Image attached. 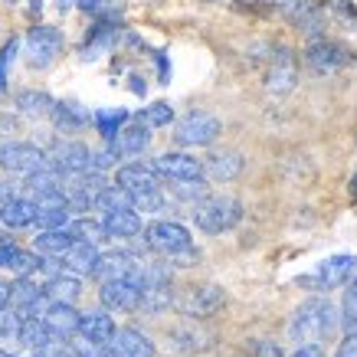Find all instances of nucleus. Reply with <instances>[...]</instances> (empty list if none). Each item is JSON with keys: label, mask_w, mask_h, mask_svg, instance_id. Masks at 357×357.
<instances>
[{"label": "nucleus", "mask_w": 357, "mask_h": 357, "mask_svg": "<svg viewBox=\"0 0 357 357\" xmlns=\"http://www.w3.org/2000/svg\"><path fill=\"white\" fill-rule=\"evenodd\" d=\"M351 59H354V56H351V50H344V46L335 43V40H312V43H308V50H305V63L312 66L314 73H321V76L344 69Z\"/></svg>", "instance_id": "nucleus-9"}, {"label": "nucleus", "mask_w": 357, "mask_h": 357, "mask_svg": "<svg viewBox=\"0 0 357 357\" xmlns=\"http://www.w3.org/2000/svg\"><path fill=\"white\" fill-rule=\"evenodd\" d=\"M105 177L98 171H86V174H76V184L66 190V200H69V210H92L98 200V194L105 190Z\"/></svg>", "instance_id": "nucleus-17"}, {"label": "nucleus", "mask_w": 357, "mask_h": 357, "mask_svg": "<svg viewBox=\"0 0 357 357\" xmlns=\"http://www.w3.org/2000/svg\"><path fill=\"white\" fill-rule=\"evenodd\" d=\"M46 302H50V298L43 295V285H36L30 275H20V279L10 285V302H7V308H13L20 318H40Z\"/></svg>", "instance_id": "nucleus-10"}, {"label": "nucleus", "mask_w": 357, "mask_h": 357, "mask_svg": "<svg viewBox=\"0 0 357 357\" xmlns=\"http://www.w3.org/2000/svg\"><path fill=\"white\" fill-rule=\"evenodd\" d=\"M59 53H63V33L56 26H33L26 36V63L33 69H46Z\"/></svg>", "instance_id": "nucleus-7"}, {"label": "nucleus", "mask_w": 357, "mask_h": 357, "mask_svg": "<svg viewBox=\"0 0 357 357\" xmlns=\"http://www.w3.org/2000/svg\"><path fill=\"white\" fill-rule=\"evenodd\" d=\"M50 119L56 121V128L59 131H79L82 125L89 121V115H86V109L79 105V102H53V112H50Z\"/></svg>", "instance_id": "nucleus-28"}, {"label": "nucleus", "mask_w": 357, "mask_h": 357, "mask_svg": "<svg viewBox=\"0 0 357 357\" xmlns=\"http://www.w3.org/2000/svg\"><path fill=\"white\" fill-rule=\"evenodd\" d=\"M351 190H354V194H357V171H354V181H351Z\"/></svg>", "instance_id": "nucleus-45"}, {"label": "nucleus", "mask_w": 357, "mask_h": 357, "mask_svg": "<svg viewBox=\"0 0 357 357\" xmlns=\"http://www.w3.org/2000/svg\"><path fill=\"white\" fill-rule=\"evenodd\" d=\"M295 82V59L289 53H282L272 59L269 66V76H266V86H269V92H289Z\"/></svg>", "instance_id": "nucleus-29"}, {"label": "nucleus", "mask_w": 357, "mask_h": 357, "mask_svg": "<svg viewBox=\"0 0 357 357\" xmlns=\"http://www.w3.org/2000/svg\"><path fill=\"white\" fill-rule=\"evenodd\" d=\"M167 341H171L174 351H181V354H197V351H206V347L213 344V335L200 328L197 321H184V325H177L167 331Z\"/></svg>", "instance_id": "nucleus-20"}, {"label": "nucleus", "mask_w": 357, "mask_h": 357, "mask_svg": "<svg viewBox=\"0 0 357 357\" xmlns=\"http://www.w3.org/2000/svg\"><path fill=\"white\" fill-rule=\"evenodd\" d=\"M50 158H46L43 148H36V144H26V141H7V144H0V167L10 174H36L43 171Z\"/></svg>", "instance_id": "nucleus-6"}, {"label": "nucleus", "mask_w": 357, "mask_h": 357, "mask_svg": "<svg viewBox=\"0 0 357 357\" xmlns=\"http://www.w3.org/2000/svg\"><path fill=\"white\" fill-rule=\"evenodd\" d=\"M115 331L119 328H115V318L109 312H89L79 318L76 335H82V341H92V344H109Z\"/></svg>", "instance_id": "nucleus-24"}, {"label": "nucleus", "mask_w": 357, "mask_h": 357, "mask_svg": "<svg viewBox=\"0 0 357 357\" xmlns=\"http://www.w3.org/2000/svg\"><path fill=\"white\" fill-rule=\"evenodd\" d=\"M0 269L17 272V275H33V272L43 269V256L30 252V249H20L10 236L0 233Z\"/></svg>", "instance_id": "nucleus-14"}, {"label": "nucleus", "mask_w": 357, "mask_h": 357, "mask_svg": "<svg viewBox=\"0 0 357 357\" xmlns=\"http://www.w3.org/2000/svg\"><path fill=\"white\" fill-rule=\"evenodd\" d=\"M115 161H119V154L112 151V148H102V151H92V171H109V167H115Z\"/></svg>", "instance_id": "nucleus-38"}, {"label": "nucleus", "mask_w": 357, "mask_h": 357, "mask_svg": "<svg viewBox=\"0 0 357 357\" xmlns=\"http://www.w3.org/2000/svg\"><path fill=\"white\" fill-rule=\"evenodd\" d=\"M337 331V312L328 298H308L295 308L289 321V337L295 344H321Z\"/></svg>", "instance_id": "nucleus-1"}, {"label": "nucleus", "mask_w": 357, "mask_h": 357, "mask_svg": "<svg viewBox=\"0 0 357 357\" xmlns=\"http://www.w3.org/2000/svg\"><path fill=\"white\" fill-rule=\"evenodd\" d=\"M33 220H36V204H33L30 197H7V200H0V223L10 229H23V227H33Z\"/></svg>", "instance_id": "nucleus-22"}, {"label": "nucleus", "mask_w": 357, "mask_h": 357, "mask_svg": "<svg viewBox=\"0 0 357 357\" xmlns=\"http://www.w3.org/2000/svg\"><path fill=\"white\" fill-rule=\"evenodd\" d=\"M144 243H148V249L161 252L167 259L194 249V239H190L187 227L174 223V220H154V223H148V227H144Z\"/></svg>", "instance_id": "nucleus-5"}, {"label": "nucleus", "mask_w": 357, "mask_h": 357, "mask_svg": "<svg viewBox=\"0 0 357 357\" xmlns=\"http://www.w3.org/2000/svg\"><path fill=\"white\" fill-rule=\"evenodd\" d=\"M341 328H344V335H357V275L347 282L344 305H341Z\"/></svg>", "instance_id": "nucleus-34"}, {"label": "nucleus", "mask_w": 357, "mask_h": 357, "mask_svg": "<svg viewBox=\"0 0 357 357\" xmlns=\"http://www.w3.org/2000/svg\"><path fill=\"white\" fill-rule=\"evenodd\" d=\"M227 302V295L220 285H190L181 298H177V308L187 314V318H210L213 312H220Z\"/></svg>", "instance_id": "nucleus-8"}, {"label": "nucleus", "mask_w": 357, "mask_h": 357, "mask_svg": "<svg viewBox=\"0 0 357 357\" xmlns=\"http://www.w3.org/2000/svg\"><path fill=\"white\" fill-rule=\"evenodd\" d=\"M148 144H151V128L141 119H135V121L128 119L119 128V135L109 141V148L119 154V158H135V154H141Z\"/></svg>", "instance_id": "nucleus-15"}, {"label": "nucleus", "mask_w": 357, "mask_h": 357, "mask_svg": "<svg viewBox=\"0 0 357 357\" xmlns=\"http://www.w3.org/2000/svg\"><path fill=\"white\" fill-rule=\"evenodd\" d=\"M171 184H174V194L181 197V200H200V197H206L204 177L200 181H171Z\"/></svg>", "instance_id": "nucleus-36"}, {"label": "nucleus", "mask_w": 357, "mask_h": 357, "mask_svg": "<svg viewBox=\"0 0 357 357\" xmlns=\"http://www.w3.org/2000/svg\"><path fill=\"white\" fill-rule=\"evenodd\" d=\"M239 220H243V204L229 194H206L194 204V223L210 236L233 229Z\"/></svg>", "instance_id": "nucleus-2"}, {"label": "nucleus", "mask_w": 357, "mask_h": 357, "mask_svg": "<svg viewBox=\"0 0 357 357\" xmlns=\"http://www.w3.org/2000/svg\"><path fill=\"white\" fill-rule=\"evenodd\" d=\"M289 357H325V351H321V344H298Z\"/></svg>", "instance_id": "nucleus-40"}, {"label": "nucleus", "mask_w": 357, "mask_h": 357, "mask_svg": "<svg viewBox=\"0 0 357 357\" xmlns=\"http://www.w3.org/2000/svg\"><path fill=\"white\" fill-rule=\"evenodd\" d=\"M7 302H10V285L0 282V308H7Z\"/></svg>", "instance_id": "nucleus-43"}, {"label": "nucleus", "mask_w": 357, "mask_h": 357, "mask_svg": "<svg viewBox=\"0 0 357 357\" xmlns=\"http://www.w3.org/2000/svg\"><path fill=\"white\" fill-rule=\"evenodd\" d=\"M43 295L50 298V302H66V305H73L82 295V282H79V275H69V272H56L53 279L43 285Z\"/></svg>", "instance_id": "nucleus-27"}, {"label": "nucleus", "mask_w": 357, "mask_h": 357, "mask_svg": "<svg viewBox=\"0 0 357 357\" xmlns=\"http://www.w3.org/2000/svg\"><path fill=\"white\" fill-rule=\"evenodd\" d=\"M335 357H357V335H347L344 337V344L337 347V354Z\"/></svg>", "instance_id": "nucleus-41"}, {"label": "nucleus", "mask_w": 357, "mask_h": 357, "mask_svg": "<svg viewBox=\"0 0 357 357\" xmlns=\"http://www.w3.org/2000/svg\"><path fill=\"white\" fill-rule=\"evenodd\" d=\"M0 357H20V354H10V351H0Z\"/></svg>", "instance_id": "nucleus-46"}, {"label": "nucleus", "mask_w": 357, "mask_h": 357, "mask_svg": "<svg viewBox=\"0 0 357 357\" xmlns=\"http://www.w3.org/2000/svg\"><path fill=\"white\" fill-rule=\"evenodd\" d=\"M92 121H96V128H98V135L105 141H112L115 135H119V128L128 121V112L125 109H112V112H96L92 115Z\"/></svg>", "instance_id": "nucleus-33"}, {"label": "nucleus", "mask_w": 357, "mask_h": 357, "mask_svg": "<svg viewBox=\"0 0 357 357\" xmlns=\"http://www.w3.org/2000/svg\"><path fill=\"white\" fill-rule=\"evenodd\" d=\"M79 318L82 314L66 302H46V308L40 312V321L53 337H73L79 331Z\"/></svg>", "instance_id": "nucleus-18"}, {"label": "nucleus", "mask_w": 357, "mask_h": 357, "mask_svg": "<svg viewBox=\"0 0 357 357\" xmlns=\"http://www.w3.org/2000/svg\"><path fill=\"white\" fill-rule=\"evenodd\" d=\"M357 275V256L351 252H337V256H328L314 266L312 272H305L295 279L298 289H308V292H331V289H341Z\"/></svg>", "instance_id": "nucleus-3"}, {"label": "nucleus", "mask_w": 357, "mask_h": 357, "mask_svg": "<svg viewBox=\"0 0 357 357\" xmlns=\"http://www.w3.org/2000/svg\"><path fill=\"white\" fill-rule=\"evenodd\" d=\"M7 3H17V0H7Z\"/></svg>", "instance_id": "nucleus-47"}, {"label": "nucleus", "mask_w": 357, "mask_h": 357, "mask_svg": "<svg viewBox=\"0 0 357 357\" xmlns=\"http://www.w3.org/2000/svg\"><path fill=\"white\" fill-rule=\"evenodd\" d=\"M131 92H138V96H141V92H144V82H141V79H138V76L131 79Z\"/></svg>", "instance_id": "nucleus-44"}, {"label": "nucleus", "mask_w": 357, "mask_h": 357, "mask_svg": "<svg viewBox=\"0 0 357 357\" xmlns=\"http://www.w3.org/2000/svg\"><path fill=\"white\" fill-rule=\"evenodd\" d=\"M98 259V249L92 246V243H82V239H76L73 246L66 249L63 256H59V266H63L69 275H92V266H96Z\"/></svg>", "instance_id": "nucleus-23"}, {"label": "nucleus", "mask_w": 357, "mask_h": 357, "mask_svg": "<svg viewBox=\"0 0 357 357\" xmlns=\"http://www.w3.org/2000/svg\"><path fill=\"white\" fill-rule=\"evenodd\" d=\"M151 167L164 181H200V177H204V161H197V158H190V154H184V151L161 154Z\"/></svg>", "instance_id": "nucleus-12"}, {"label": "nucleus", "mask_w": 357, "mask_h": 357, "mask_svg": "<svg viewBox=\"0 0 357 357\" xmlns=\"http://www.w3.org/2000/svg\"><path fill=\"white\" fill-rule=\"evenodd\" d=\"M98 298H102V305L109 312H135L141 305V289L128 279H109V282H102Z\"/></svg>", "instance_id": "nucleus-16"}, {"label": "nucleus", "mask_w": 357, "mask_h": 357, "mask_svg": "<svg viewBox=\"0 0 357 357\" xmlns=\"http://www.w3.org/2000/svg\"><path fill=\"white\" fill-rule=\"evenodd\" d=\"M17 341H20L23 347H30V354H33V351H40L43 344H50L53 335L46 331V325L40 321V318H23L20 331H17Z\"/></svg>", "instance_id": "nucleus-30"}, {"label": "nucleus", "mask_w": 357, "mask_h": 357, "mask_svg": "<svg viewBox=\"0 0 357 357\" xmlns=\"http://www.w3.org/2000/svg\"><path fill=\"white\" fill-rule=\"evenodd\" d=\"M220 131H223V121L217 115L197 109V112H187L184 119L177 121L174 138H177V144H184V148H206V144H213L220 138Z\"/></svg>", "instance_id": "nucleus-4"}, {"label": "nucleus", "mask_w": 357, "mask_h": 357, "mask_svg": "<svg viewBox=\"0 0 357 357\" xmlns=\"http://www.w3.org/2000/svg\"><path fill=\"white\" fill-rule=\"evenodd\" d=\"M109 351L115 357H158L154 341L148 335L135 331V328H121V331H115L112 341H109Z\"/></svg>", "instance_id": "nucleus-19"}, {"label": "nucleus", "mask_w": 357, "mask_h": 357, "mask_svg": "<svg viewBox=\"0 0 357 357\" xmlns=\"http://www.w3.org/2000/svg\"><path fill=\"white\" fill-rule=\"evenodd\" d=\"M69 357H76V354H69Z\"/></svg>", "instance_id": "nucleus-48"}, {"label": "nucleus", "mask_w": 357, "mask_h": 357, "mask_svg": "<svg viewBox=\"0 0 357 357\" xmlns=\"http://www.w3.org/2000/svg\"><path fill=\"white\" fill-rule=\"evenodd\" d=\"M252 354L256 357H282V351H279V344H272V341H256V344H252Z\"/></svg>", "instance_id": "nucleus-39"}, {"label": "nucleus", "mask_w": 357, "mask_h": 357, "mask_svg": "<svg viewBox=\"0 0 357 357\" xmlns=\"http://www.w3.org/2000/svg\"><path fill=\"white\" fill-rule=\"evenodd\" d=\"M50 167H56L59 174H86L92 171V151H89L82 141H63L56 144L50 154Z\"/></svg>", "instance_id": "nucleus-13"}, {"label": "nucleus", "mask_w": 357, "mask_h": 357, "mask_svg": "<svg viewBox=\"0 0 357 357\" xmlns=\"http://www.w3.org/2000/svg\"><path fill=\"white\" fill-rule=\"evenodd\" d=\"M17 50H20V43H17V40H10V43L0 50V92L7 89V69H10V63H13V56H17Z\"/></svg>", "instance_id": "nucleus-37"}, {"label": "nucleus", "mask_w": 357, "mask_h": 357, "mask_svg": "<svg viewBox=\"0 0 357 357\" xmlns=\"http://www.w3.org/2000/svg\"><path fill=\"white\" fill-rule=\"evenodd\" d=\"M115 187H121L128 197H141V194H151V190H161V177H158V171H154L151 164L135 161V164L119 167Z\"/></svg>", "instance_id": "nucleus-11"}, {"label": "nucleus", "mask_w": 357, "mask_h": 357, "mask_svg": "<svg viewBox=\"0 0 357 357\" xmlns=\"http://www.w3.org/2000/svg\"><path fill=\"white\" fill-rule=\"evenodd\" d=\"M17 109H20L23 115L40 119V115H50V112H53V98L46 96V92H36V89H23V92H17Z\"/></svg>", "instance_id": "nucleus-31"}, {"label": "nucleus", "mask_w": 357, "mask_h": 357, "mask_svg": "<svg viewBox=\"0 0 357 357\" xmlns=\"http://www.w3.org/2000/svg\"><path fill=\"white\" fill-rule=\"evenodd\" d=\"M69 233L76 239H82V243H92V246H98V243H105L109 239V233H105V227H102V220H69Z\"/></svg>", "instance_id": "nucleus-32"}, {"label": "nucleus", "mask_w": 357, "mask_h": 357, "mask_svg": "<svg viewBox=\"0 0 357 357\" xmlns=\"http://www.w3.org/2000/svg\"><path fill=\"white\" fill-rule=\"evenodd\" d=\"M148 128H161V125H171V119H174V109L167 105V102H154V105H148V109L138 115Z\"/></svg>", "instance_id": "nucleus-35"}, {"label": "nucleus", "mask_w": 357, "mask_h": 357, "mask_svg": "<svg viewBox=\"0 0 357 357\" xmlns=\"http://www.w3.org/2000/svg\"><path fill=\"white\" fill-rule=\"evenodd\" d=\"M102 227L112 239H131L141 233V213L135 206H119V210H105Z\"/></svg>", "instance_id": "nucleus-21"}, {"label": "nucleus", "mask_w": 357, "mask_h": 357, "mask_svg": "<svg viewBox=\"0 0 357 357\" xmlns=\"http://www.w3.org/2000/svg\"><path fill=\"white\" fill-rule=\"evenodd\" d=\"M73 3H76V7H82V10H98L105 0H73Z\"/></svg>", "instance_id": "nucleus-42"}, {"label": "nucleus", "mask_w": 357, "mask_h": 357, "mask_svg": "<svg viewBox=\"0 0 357 357\" xmlns=\"http://www.w3.org/2000/svg\"><path fill=\"white\" fill-rule=\"evenodd\" d=\"M73 243H76V236L69 233V227H63V229H40V236L33 239V249H36L40 256L59 259V256H63Z\"/></svg>", "instance_id": "nucleus-26"}, {"label": "nucleus", "mask_w": 357, "mask_h": 357, "mask_svg": "<svg viewBox=\"0 0 357 357\" xmlns=\"http://www.w3.org/2000/svg\"><path fill=\"white\" fill-rule=\"evenodd\" d=\"M239 171H243V154L239 151H217L204 161V174H210L213 181H223V184L239 177Z\"/></svg>", "instance_id": "nucleus-25"}]
</instances>
